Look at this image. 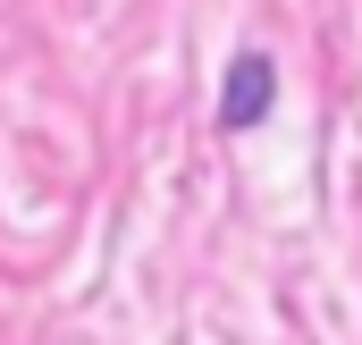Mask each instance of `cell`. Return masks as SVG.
Here are the masks:
<instances>
[{
	"label": "cell",
	"instance_id": "6da1fadb",
	"mask_svg": "<svg viewBox=\"0 0 362 345\" xmlns=\"http://www.w3.org/2000/svg\"><path fill=\"white\" fill-rule=\"evenodd\" d=\"M270 93H278V68L262 59V51H245L236 68H228V93H219V127H262V110H270Z\"/></svg>",
	"mask_w": 362,
	"mask_h": 345
}]
</instances>
